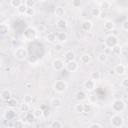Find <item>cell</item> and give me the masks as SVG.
<instances>
[{
    "label": "cell",
    "instance_id": "f5cc1de1",
    "mask_svg": "<svg viewBox=\"0 0 128 128\" xmlns=\"http://www.w3.org/2000/svg\"><path fill=\"white\" fill-rule=\"evenodd\" d=\"M107 48H108V46L106 45V43H105V42L101 44V49H104V50H105V49H107Z\"/></svg>",
    "mask_w": 128,
    "mask_h": 128
},
{
    "label": "cell",
    "instance_id": "f907efd6",
    "mask_svg": "<svg viewBox=\"0 0 128 128\" xmlns=\"http://www.w3.org/2000/svg\"><path fill=\"white\" fill-rule=\"evenodd\" d=\"M106 17H107V13H106L105 11H101V14H100V16H99V18L103 20V19H105Z\"/></svg>",
    "mask_w": 128,
    "mask_h": 128
},
{
    "label": "cell",
    "instance_id": "836d02e7",
    "mask_svg": "<svg viewBox=\"0 0 128 128\" xmlns=\"http://www.w3.org/2000/svg\"><path fill=\"white\" fill-rule=\"evenodd\" d=\"M35 13H36V11H35L34 7H28V8H27V11H26V13H25V15H26L27 17H32V16L35 15Z\"/></svg>",
    "mask_w": 128,
    "mask_h": 128
},
{
    "label": "cell",
    "instance_id": "e0dca14e",
    "mask_svg": "<svg viewBox=\"0 0 128 128\" xmlns=\"http://www.w3.org/2000/svg\"><path fill=\"white\" fill-rule=\"evenodd\" d=\"M54 14H55V16L58 17V18H62V17L65 15V9H64L62 6H58V7L55 8Z\"/></svg>",
    "mask_w": 128,
    "mask_h": 128
},
{
    "label": "cell",
    "instance_id": "4316f807",
    "mask_svg": "<svg viewBox=\"0 0 128 128\" xmlns=\"http://www.w3.org/2000/svg\"><path fill=\"white\" fill-rule=\"evenodd\" d=\"M101 8H98V7H94L91 9V16L94 17V18H99L100 14H101Z\"/></svg>",
    "mask_w": 128,
    "mask_h": 128
},
{
    "label": "cell",
    "instance_id": "30bf717a",
    "mask_svg": "<svg viewBox=\"0 0 128 128\" xmlns=\"http://www.w3.org/2000/svg\"><path fill=\"white\" fill-rule=\"evenodd\" d=\"M113 72L118 76H122V75H124L126 73V67L123 64H117V65L114 66Z\"/></svg>",
    "mask_w": 128,
    "mask_h": 128
},
{
    "label": "cell",
    "instance_id": "7a4b0ae2",
    "mask_svg": "<svg viewBox=\"0 0 128 128\" xmlns=\"http://www.w3.org/2000/svg\"><path fill=\"white\" fill-rule=\"evenodd\" d=\"M110 124L114 128H121V127L124 126V118L120 114L116 113L113 116H111V118H110Z\"/></svg>",
    "mask_w": 128,
    "mask_h": 128
},
{
    "label": "cell",
    "instance_id": "83f0119b",
    "mask_svg": "<svg viewBox=\"0 0 128 128\" xmlns=\"http://www.w3.org/2000/svg\"><path fill=\"white\" fill-rule=\"evenodd\" d=\"M90 78L93 79L96 82L97 81H100V79H101V73L99 71H93V72L90 73Z\"/></svg>",
    "mask_w": 128,
    "mask_h": 128
},
{
    "label": "cell",
    "instance_id": "4fadbf2b",
    "mask_svg": "<svg viewBox=\"0 0 128 128\" xmlns=\"http://www.w3.org/2000/svg\"><path fill=\"white\" fill-rule=\"evenodd\" d=\"M81 28H82V30L85 31V32L91 31L92 28H93V23H92V21H90V20H84V21L81 23Z\"/></svg>",
    "mask_w": 128,
    "mask_h": 128
},
{
    "label": "cell",
    "instance_id": "2e32d148",
    "mask_svg": "<svg viewBox=\"0 0 128 128\" xmlns=\"http://www.w3.org/2000/svg\"><path fill=\"white\" fill-rule=\"evenodd\" d=\"M90 61H91V56H90L88 53L82 54V55L80 56V58H79V62H80L81 64H88Z\"/></svg>",
    "mask_w": 128,
    "mask_h": 128
},
{
    "label": "cell",
    "instance_id": "f35d334b",
    "mask_svg": "<svg viewBox=\"0 0 128 128\" xmlns=\"http://www.w3.org/2000/svg\"><path fill=\"white\" fill-rule=\"evenodd\" d=\"M91 109H92V104H91L90 102H88V103H84V113H88V112H90Z\"/></svg>",
    "mask_w": 128,
    "mask_h": 128
},
{
    "label": "cell",
    "instance_id": "b9f144b4",
    "mask_svg": "<svg viewBox=\"0 0 128 128\" xmlns=\"http://www.w3.org/2000/svg\"><path fill=\"white\" fill-rule=\"evenodd\" d=\"M23 126H24V122L22 120H16L14 122V124H13V127H15V128H17V127H23Z\"/></svg>",
    "mask_w": 128,
    "mask_h": 128
},
{
    "label": "cell",
    "instance_id": "816d5d0a",
    "mask_svg": "<svg viewBox=\"0 0 128 128\" xmlns=\"http://www.w3.org/2000/svg\"><path fill=\"white\" fill-rule=\"evenodd\" d=\"M43 116H44V118H45V119L49 118V116H50V111H49V110H46V111H44V114H43Z\"/></svg>",
    "mask_w": 128,
    "mask_h": 128
},
{
    "label": "cell",
    "instance_id": "ab89813d",
    "mask_svg": "<svg viewBox=\"0 0 128 128\" xmlns=\"http://www.w3.org/2000/svg\"><path fill=\"white\" fill-rule=\"evenodd\" d=\"M88 127L89 128H102L103 125L101 123H99V122H92L91 124L88 125Z\"/></svg>",
    "mask_w": 128,
    "mask_h": 128
},
{
    "label": "cell",
    "instance_id": "e575fe53",
    "mask_svg": "<svg viewBox=\"0 0 128 128\" xmlns=\"http://www.w3.org/2000/svg\"><path fill=\"white\" fill-rule=\"evenodd\" d=\"M32 101H33V96H32V95H30V94H25V95L23 96V102L30 104V103H32Z\"/></svg>",
    "mask_w": 128,
    "mask_h": 128
},
{
    "label": "cell",
    "instance_id": "1f68e13d",
    "mask_svg": "<svg viewBox=\"0 0 128 128\" xmlns=\"http://www.w3.org/2000/svg\"><path fill=\"white\" fill-rule=\"evenodd\" d=\"M27 5L25 4V3H22L18 8H16L17 9V12L19 13V14H22V15H24L25 13H26V11H27Z\"/></svg>",
    "mask_w": 128,
    "mask_h": 128
},
{
    "label": "cell",
    "instance_id": "4dcf8cb0",
    "mask_svg": "<svg viewBox=\"0 0 128 128\" xmlns=\"http://www.w3.org/2000/svg\"><path fill=\"white\" fill-rule=\"evenodd\" d=\"M19 109H20V111H21V112H23V113H28V112H29V110H30V104L23 102V103L20 105Z\"/></svg>",
    "mask_w": 128,
    "mask_h": 128
},
{
    "label": "cell",
    "instance_id": "5b68a950",
    "mask_svg": "<svg viewBox=\"0 0 128 128\" xmlns=\"http://www.w3.org/2000/svg\"><path fill=\"white\" fill-rule=\"evenodd\" d=\"M37 35H38V30L34 27H27L23 33V37L27 41H32V40L36 39Z\"/></svg>",
    "mask_w": 128,
    "mask_h": 128
},
{
    "label": "cell",
    "instance_id": "11a10c76",
    "mask_svg": "<svg viewBox=\"0 0 128 128\" xmlns=\"http://www.w3.org/2000/svg\"><path fill=\"white\" fill-rule=\"evenodd\" d=\"M127 98H128V96H127Z\"/></svg>",
    "mask_w": 128,
    "mask_h": 128
},
{
    "label": "cell",
    "instance_id": "8992f818",
    "mask_svg": "<svg viewBox=\"0 0 128 128\" xmlns=\"http://www.w3.org/2000/svg\"><path fill=\"white\" fill-rule=\"evenodd\" d=\"M118 42H119V41H118V38H117V36L114 35V34L108 35V36L106 37V39H105V43H106V45L108 46V48L114 47L115 45L118 44Z\"/></svg>",
    "mask_w": 128,
    "mask_h": 128
},
{
    "label": "cell",
    "instance_id": "ffe728a7",
    "mask_svg": "<svg viewBox=\"0 0 128 128\" xmlns=\"http://www.w3.org/2000/svg\"><path fill=\"white\" fill-rule=\"evenodd\" d=\"M114 28H115V24L113 21H111V20L105 21V23H104V30L105 31H112Z\"/></svg>",
    "mask_w": 128,
    "mask_h": 128
},
{
    "label": "cell",
    "instance_id": "484cf974",
    "mask_svg": "<svg viewBox=\"0 0 128 128\" xmlns=\"http://www.w3.org/2000/svg\"><path fill=\"white\" fill-rule=\"evenodd\" d=\"M100 8H101V10H103V11L110 9V8H111V2L108 1V0H103V1L100 3Z\"/></svg>",
    "mask_w": 128,
    "mask_h": 128
},
{
    "label": "cell",
    "instance_id": "ee69618b",
    "mask_svg": "<svg viewBox=\"0 0 128 128\" xmlns=\"http://www.w3.org/2000/svg\"><path fill=\"white\" fill-rule=\"evenodd\" d=\"M121 87H123V88H128V77L124 78V79L121 81Z\"/></svg>",
    "mask_w": 128,
    "mask_h": 128
},
{
    "label": "cell",
    "instance_id": "d6a6232c",
    "mask_svg": "<svg viewBox=\"0 0 128 128\" xmlns=\"http://www.w3.org/2000/svg\"><path fill=\"white\" fill-rule=\"evenodd\" d=\"M63 126H64V124L61 121H59V120H54L50 124V127L51 128H62Z\"/></svg>",
    "mask_w": 128,
    "mask_h": 128
},
{
    "label": "cell",
    "instance_id": "60d3db41",
    "mask_svg": "<svg viewBox=\"0 0 128 128\" xmlns=\"http://www.w3.org/2000/svg\"><path fill=\"white\" fill-rule=\"evenodd\" d=\"M72 7H74V8H79L80 6H81V4H82V2H81V0H72Z\"/></svg>",
    "mask_w": 128,
    "mask_h": 128
},
{
    "label": "cell",
    "instance_id": "277c9868",
    "mask_svg": "<svg viewBox=\"0 0 128 128\" xmlns=\"http://www.w3.org/2000/svg\"><path fill=\"white\" fill-rule=\"evenodd\" d=\"M68 88V84L65 80H56L53 84V90L56 93H64Z\"/></svg>",
    "mask_w": 128,
    "mask_h": 128
},
{
    "label": "cell",
    "instance_id": "cb8c5ba5",
    "mask_svg": "<svg viewBox=\"0 0 128 128\" xmlns=\"http://www.w3.org/2000/svg\"><path fill=\"white\" fill-rule=\"evenodd\" d=\"M74 111L78 114H82L84 113V104L81 102H78L77 104H75L74 106Z\"/></svg>",
    "mask_w": 128,
    "mask_h": 128
},
{
    "label": "cell",
    "instance_id": "6da1fadb",
    "mask_svg": "<svg viewBox=\"0 0 128 128\" xmlns=\"http://www.w3.org/2000/svg\"><path fill=\"white\" fill-rule=\"evenodd\" d=\"M111 108L115 113H121L126 109V103L122 99H114L111 103Z\"/></svg>",
    "mask_w": 128,
    "mask_h": 128
},
{
    "label": "cell",
    "instance_id": "ba28073f",
    "mask_svg": "<svg viewBox=\"0 0 128 128\" xmlns=\"http://www.w3.org/2000/svg\"><path fill=\"white\" fill-rule=\"evenodd\" d=\"M64 66H65L64 61H63L62 59H60V58H56V59H54L53 62H52V68H53L55 71H61V70H63Z\"/></svg>",
    "mask_w": 128,
    "mask_h": 128
},
{
    "label": "cell",
    "instance_id": "7c38bea8",
    "mask_svg": "<svg viewBox=\"0 0 128 128\" xmlns=\"http://www.w3.org/2000/svg\"><path fill=\"white\" fill-rule=\"evenodd\" d=\"M0 97H1V99L3 100V101H8L11 97H12V95H11V91L8 89V88H4V89H2L1 90V92H0Z\"/></svg>",
    "mask_w": 128,
    "mask_h": 128
},
{
    "label": "cell",
    "instance_id": "db71d44e",
    "mask_svg": "<svg viewBox=\"0 0 128 128\" xmlns=\"http://www.w3.org/2000/svg\"><path fill=\"white\" fill-rule=\"evenodd\" d=\"M40 2H45V1H47V0H39Z\"/></svg>",
    "mask_w": 128,
    "mask_h": 128
},
{
    "label": "cell",
    "instance_id": "f546056e",
    "mask_svg": "<svg viewBox=\"0 0 128 128\" xmlns=\"http://www.w3.org/2000/svg\"><path fill=\"white\" fill-rule=\"evenodd\" d=\"M97 59H98V61L100 63H105L107 61V59H108V56H107V54L105 52H101V53L98 54Z\"/></svg>",
    "mask_w": 128,
    "mask_h": 128
},
{
    "label": "cell",
    "instance_id": "bcb514c9",
    "mask_svg": "<svg viewBox=\"0 0 128 128\" xmlns=\"http://www.w3.org/2000/svg\"><path fill=\"white\" fill-rule=\"evenodd\" d=\"M89 102H90L91 104L97 102V97H96V95H90V96H89Z\"/></svg>",
    "mask_w": 128,
    "mask_h": 128
},
{
    "label": "cell",
    "instance_id": "9c48e42d",
    "mask_svg": "<svg viewBox=\"0 0 128 128\" xmlns=\"http://www.w3.org/2000/svg\"><path fill=\"white\" fill-rule=\"evenodd\" d=\"M65 68H66V70L68 71V72H76L77 70H78V68H79V64H78V62H76L75 60H73V61H69V62H67L66 64H65Z\"/></svg>",
    "mask_w": 128,
    "mask_h": 128
},
{
    "label": "cell",
    "instance_id": "74e56055",
    "mask_svg": "<svg viewBox=\"0 0 128 128\" xmlns=\"http://www.w3.org/2000/svg\"><path fill=\"white\" fill-rule=\"evenodd\" d=\"M21 4H22V1H21V0H11V1H10V5H11L13 8H18Z\"/></svg>",
    "mask_w": 128,
    "mask_h": 128
},
{
    "label": "cell",
    "instance_id": "603a6c76",
    "mask_svg": "<svg viewBox=\"0 0 128 128\" xmlns=\"http://www.w3.org/2000/svg\"><path fill=\"white\" fill-rule=\"evenodd\" d=\"M9 32V25L6 23H1L0 24V33L2 36H5Z\"/></svg>",
    "mask_w": 128,
    "mask_h": 128
},
{
    "label": "cell",
    "instance_id": "d6986e66",
    "mask_svg": "<svg viewBox=\"0 0 128 128\" xmlns=\"http://www.w3.org/2000/svg\"><path fill=\"white\" fill-rule=\"evenodd\" d=\"M6 105H7L8 108L14 109V108H16V107L18 106V101H17L15 98H12V97H11L8 101H6Z\"/></svg>",
    "mask_w": 128,
    "mask_h": 128
},
{
    "label": "cell",
    "instance_id": "f1b7e54d",
    "mask_svg": "<svg viewBox=\"0 0 128 128\" xmlns=\"http://www.w3.org/2000/svg\"><path fill=\"white\" fill-rule=\"evenodd\" d=\"M43 114H44V111H43V109H41V108H36V109L33 111V115H34V117H35L36 119L42 118V117H43Z\"/></svg>",
    "mask_w": 128,
    "mask_h": 128
},
{
    "label": "cell",
    "instance_id": "c3c4849f",
    "mask_svg": "<svg viewBox=\"0 0 128 128\" xmlns=\"http://www.w3.org/2000/svg\"><path fill=\"white\" fill-rule=\"evenodd\" d=\"M32 86H33V84H32L31 81H26V82L24 83V87H25L26 89H31Z\"/></svg>",
    "mask_w": 128,
    "mask_h": 128
},
{
    "label": "cell",
    "instance_id": "8fae6325",
    "mask_svg": "<svg viewBox=\"0 0 128 128\" xmlns=\"http://www.w3.org/2000/svg\"><path fill=\"white\" fill-rule=\"evenodd\" d=\"M87 91L85 90H78L75 94V98L77 99L78 102H82V101H85L87 99Z\"/></svg>",
    "mask_w": 128,
    "mask_h": 128
},
{
    "label": "cell",
    "instance_id": "5bb4252c",
    "mask_svg": "<svg viewBox=\"0 0 128 128\" xmlns=\"http://www.w3.org/2000/svg\"><path fill=\"white\" fill-rule=\"evenodd\" d=\"M67 39H68V35H67V33L66 32H58L57 34H56V40H57V42H59V43H62V44H64L66 41H67Z\"/></svg>",
    "mask_w": 128,
    "mask_h": 128
},
{
    "label": "cell",
    "instance_id": "7402d4cb",
    "mask_svg": "<svg viewBox=\"0 0 128 128\" xmlns=\"http://www.w3.org/2000/svg\"><path fill=\"white\" fill-rule=\"evenodd\" d=\"M56 26L59 28V29H65L67 27V21L64 20L63 18H59L57 21H56Z\"/></svg>",
    "mask_w": 128,
    "mask_h": 128
},
{
    "label": "cell",
    "instance_id": "d4e9b609",
    "mask_svg": "<svg viewBox=\"0 0 128 128\" xmlns=\"http://www.w3.org/2000/svg\"><path fill=\"white\" fill-rule=\"evenodd\" d=\"M121 52H122V47H121L119 44H117V45H115L114 47L111 48V53H112L113 55H115V56L120 55Z\"/></svg>",
    "mask_w": 128,
    "mask_h": 128
},
{
    "label": "cell",
    "instance_id": "52a82bcc",
    "mask_svg": "<svg viewBox=\"0 0 128 128\" xmlns=\"http://www.w3.org/2000/svg\"><path fill=\"white\" fill-rule=\"evenodd\" d=\"M83 88H84V90L85 91H87V92H92V91H94L95 90V88H96V81H94L93 79H87L85 82H84V84H83Z\"/></svg>",
    "mask_w": 128,
    "mask_h": 128
},
{
    "label": "cell",
    "instance_id": "8d00e7d4",
    "mask_svg": "<svg viewBox=\"0 0 128 128\" xmlns=\"http://www.w3.org/2000/svg\"><path fill=\"white\" fill-rule=\"evenodd\" d=\"M53 49H54V51L55 52H61L62 50H63V44L62 43H59V42H57L55 45H54V47H53Z\"/></svg>",
    "mask_w": 128,
    "mask_h": 128
},
{
    "label": "cell",
    "instance_id": "ac0fdd59",
    "mask_svg": "<svg viewBox=\"0 0 128 128\" xmlns=\"http://www.w3.org/2000/svg\"><path fill=\"white\" fill-rule=\"evenodd\" d=\"M64 58H65V60H66L67 62L73 61V60H75V53H74L72 50H68V51L65 52Z\"/></svg>",
    "mask_w": 128,
    "mask_h": 128
},
{
    "label": "cell",
    "instance_id": "d590c367",
    "mask_svg": "<svg viewBox=\"0 0 128 128\" xmlns=\"http://www.w3.org/2000/svg\"><path fill=\"white\" fill-rule=\"evenodd\" d=\"M14 116H15V113H14L13 109H11V110L7 111V113L5 114V117H6V119H7V120H13Z\"/></svg>",
    "mask_w": 128,
    "mask_h": 128
},
{
    "label": "cell",
    "instance_id": "f6af8a7d",
    "mask_svg": "<svg viewBox=\"0 0 128 128\" xmlns=\"http://www.w3.org/2000/svg\"><path fill=\"white\" fill-rule=\"evenodd\" d=\"M25 4L27 5V7H34L35 0H25Z\"/></svg>",
    "mask_w": 128,
    "mask_h": 128
},
{
    "label": "cell",
    "instance_id": "9a60e30c",
    "mask_svg": "<svg viewBox=\"0 0 128 128\" xmlns=\"http://www.w3.org/2000/svg\"><path fill=\"white\" fill-rule=\"evenodd\" d=\"M50 105H51L53 108L58 109V108H60V107L62 106V100H61L59 97H54V98L51 99Z\"/></svg>",
    "mask_w": 128,
    "mask_h": 128
},
{
    "label": "cell",
    "instance_id": "681fc988",
    "mask_svg": "<svg viewBox=\"0 0 128 128\" xmlns=\"http://www.w3.org/2000/svg\"><path fill=\"white\" fill-rule=\"evenodd\" d=\"M34 118H35V117H34V115H30V114H28V115H27V117H26V120H27V122H28V123H30Z\"/></svg>",
    "mask_w": 128,
    "mask_h": 128
},
{
    "label": "cell",
    "instance_id": "7bdbcfd3",
    "mask_svg": "<svg viewBox=\"0 0 128 128\" xmlns=\"http://www.w3.org/2000/svg\"><path fill=\"white\" fill-rule=\"evenodd\" d=\"M121 28H122V30H124V31H128V19H127V20H124V21L122 22Z\"/></svg>",
    "mask_w": 128,
    "mask_h": 128
},
{
    "label": "cell",
    "instance_id": "7dc6e473",
    "mask_svg": "<svg viewBox=\"0 0 128 128\" xmlns=\"http://www.w3.org/2000/svg\"><path fill=\"white\" fill-rule=\"evenodd\" d=\"M36 29L38 30V32H41V33H42V32H45V30H46V27H45L43 24H40V25H39V26H38Z\"/></svg>",
    "mask_w": 128,
    "mask_h": 128
},
{
    "label": "cell",
    "instance_id": "3957f363",
    "mask_svg": "<svg viewBox=\"0 0 128 128\" xmlns=\"http://www.w3.org/2000/svg\"><path fill=\"white\" fill-rule=\"evenodd\" d=\"M14 58L18 61H24L28 57V50L24 47H18L14 50Z\"/></svg>",
    "mask_w": 128,
    "mask_h": 128
},
{
    "label": "cell",
    "instance_id": "44dd1931",
    "mask_svg": "<svg viewBox=\"0 0 128 128\" xmlns=\"http://www.w3.org/2000/svg\"><path fill=\"white\" fill-rule=\"evenodd\" d=\"M45 40H46V42H48V43H54L55 41H57V40H56V33H54V32H49V33L46 35Z\"/></svg>",
    "mask_w": 128,
    "mask_h": 128
}]
</instances>
